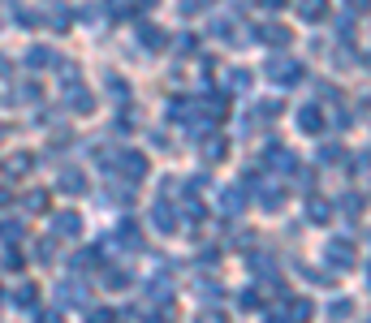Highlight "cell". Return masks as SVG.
Listing matches in <instances>:
<instances>
[{
  "mask_svg": "<svg viewBox=\"0 0 371 323\" xmlns=\"http://www.w3.org/2000/svg\"><path fill=\"white\" fill-rule=\"evenodd\" d=\"M285 0H259V9H281Z\"/></svg>",
  "mask_w": 371,
  "mask_h": 323,
  "instance_id": "31",
  "label": "cell"
},
{
  "mask_svg": "<svg viewBox=\"0 0 371 323\" xmlns=\"http://www.w3.org/2000/svg\"><path fill=\"white\" fill-rule=\"evenodd\" d=\"M306 319H311V302H294V306H289V315H285V323H306Z\"/></svg>",
  "mask_w": 371,
  "mask_h": 323,
  "instance_id": "15",
  "label": "cell"
},
{
  "mask_svg": "<svg viewBox=\"0 0 371 323\" xmlns=\"http://www.w3.org/2000/svg\"><path fill=\"white\" fill-rule=\"evenodd\" d=\"M104 285H108V289H125V285H130V271H108Z\"/></svg>",
  "mask_w": 371,
  "mask_h": 323,
  "instance_id": "21",
  "label": "cell"
},
{
  "mask_svg": "<svg viewBox=\"0 0 371 323\" xmlns=\"http://www.w3.org/2000/svg\"><path fill=\"white\" fill-rule=\"evenodd\" d=\"M216 35L229 39V35H233V18H216Z\"/></svg>",
  "mask_w": 371,
  "mask_h": 323,
  "instance_id": "27",
  "label": "cell"
},
{
  "mask_svg": "<svg viewBox=\"0 0 371 323\" xmlns=\"http://www.w3.org/2000/svg\"><path fill=\"white\" fill-rule=\"evenodd\" d=\"M264 74L272 78V82H298V78H302V65H294L289 56H272V60L264 65Z\"/></svg>",
  "mask_w": 371,
  "mask_h": 323,
  "instance_id": "1",
  "label": "cell"
},
{
  "mask_svg": "<svg viewBox=\"0 0 371 323\" xmlns=\"http://www.w3.org/2000/svg\"><path fill=\"white\" fill-rule=\"evenodd\" d=\"M350 315H354V302H350V298H341V302L328 306V323H346Z\"/></svg>",
  "mask_w": 371,
  "mask_h": 323,
  "instance_id": "13",
  "label": "cell"
},
{
  "mask_svg": "<svg viewBox=\"0 0 371 323\" xmlns=\"http://www.w3.org/2000/svg\"><path fill=\"white\" fill-rule=\"evenodd\" d=\"M87 323H112V311H108V306H91V311H87Z\"/></svg>",
  "mask_w": 371,
  "mask_h": 323,
  "instance_id": "20",
  "label": "cell"
},
{
  "mask_svg": "<svg viewBox=\"0 0 371 323\" xmlns=\"http://www.w3.org/2000/svg\"><path fill=\"white\" fill-rule=\"evenodd\" d=\"M117 237H121V246H130V250H138V246H142V241H138V229H134L130 220L121 224V233H117Z\"/></svg>",
  "mask_w": 371,
  "mask_h": 323,
  "instance_id": "17",
  "label": "cell"
},
{
  "mask_svg": "<svg viewBox=\"0 0 371 323\" xmlns=\"http://www.w3.org/2000/svg\"><path fill=\"white\" fill-rule=\"evenodd\" d=\"M0 138H5V125H0Z\"/></svg>",
  "mask_w": 371,
  "mask_h": 323,
  "instance_id": "33",
  "label": "cell"
},
{
  "mask_svg": "<svg viewBox=\"0 0 371 323\" xmlns=\"http://www.w3.org/2000/svg\"><path fill=\"white\" fill-rule=\"evenodd\" d=\"M259 43H268V47H285V43H289V30H285L281 22H268V26H259Z\"/></svg>",
  "mask_w": 371,
  "mask_h": 323,
  "instance_id": "7",
  "label": "cell"
},
{
  "mask_svg": "<svg viewBox=\"0 0 371 323\" xmlns=\"http://www.w3.org/2000/svg\"><path fill=\"white\" fill-rule=\"evenodd\" d=\"M138 39H142V47H165V43H169V35H165L160 26H142Z\"/></svg>",
  "mask_w": 371,
  "mask_h": 323,
  "instance_id": "11",
  "label": "cell"
},
{
  "mask_svg": "<svg viewBox=\"0 0 371 323\" xmlns=\"http://www.w3.org/2000/svg\"><path fill=\"white\" fill-rule=\"evenodd\" d=\"M177 9H182L186 18H195V13H207V9H212V0H177Z\"/></svg>",
  "mask_w": 371,
  "mask_h": 323,
  "instance_id": "16",
  "label": "cell"
},
{
  "mask_svg": "<svg viewBox=\"0 0 371 323\" xmlns=\"http://www.w3.org/2000/svg\"><path fill=\"white\" fill-rule=\"evenodd\" d=\"M70 108H74V112H91V108H95V104H91V95L78 87V82L70 87Z\"/></svg>",
  "mask_w": 371,
  "mask_h": 323,
  "instance_id": "12",
  "label": "cell"
},
{
  "mask_svg": "<svg viewBox=\"0 0 371 323\" xmlns=\"http://www.w3.org/2000/svg\"><path fill=\"white\" fill-rule=\"evenodd\" d=\"M354 246H350V237H337V241H328V267L332 271H350L354 267Z\"/></svg>",
  "mask_w": 371,
  "mask_h": 323,
  "instance_id": "2",
  "label": "cell"
},
{
  "mask_svg": "<svg viewBox=\"0 0 371 323\" xmlns=\"http://www.w3.org/2000/svg\"><path fill=\"white\" fill-rule=\"evenodd\" d=\"M47 60H52V56H47V47H30V52H26V65H30V69H39V65H47Z\"/></svg>",
  "mask_w": 371,
  "mask_h": 323,
  "instance_id": "19",
  "label": "cell"
},
{
  "mask_svg": "<svg viewBox=\"0 0 371 323\" xmlns=\"http://www.w3.org/2000/svg\"><path fill=\"white\" fill-rule=\"evenodd\" d=\"M30 168V155H18V159H9V177H18V172H26Z\"/></svg>",
  "mask_w": 371,
  "mask_h": 323,
  "instance_id": "26",
  "label": "cell"
},
{
  "mask_svg": "<svg viewBox=\"0 0 371 323\" xmlns=\"http://www.w3.org/2000/svg\"><path fill=\"white\" fill-rule=\"evenodd\" d=\"M121 172L130 177V181H142V177H147V159H142L138 151H125L121 155Z\"/></svg>",
  "mask_w": 371,
  "mask_h": 323,
  "instance_id": "5",
  "label": "cell"
},
{
  "mask_svg": "<svg viewBox=\"0 0 371 323\" xmlns=\"http://www.w3.org/2000/svg\"><path fill=\"white\" fill-rule=\"evenodd\" d=\"M319 159H324V164H332V159H341V147H324V151H319Z\"/></svg>",
  "mask_w": 371,
  "mask_h": 323,
  "instance_id": "29",
  "label": "cell"
},
{
  "mask_svg": "<svg viewBox=\"0 0 371 323\" xmlns=\"http://www.w3.org/2000/svg\"><path fill=\"white\" fill-rule=\"evenodd\" d=\"M43 203H47L43 190H30V194H26V207H30V212H43Z\"/></svg>",
  "mask_w": 371,
  "mask_h": 323,
  "instance_id": "23",
  "label": "cell"
},
{
  "mask_svg": "<svg viewBox=\"0 0 371 323\" xmlns=\"http://www.w3.org/2000/svg\"><path fill=\"white\" fill-rule=\"evenodd\" d=\"M328 13V0H298V18L302 22H319Z\"/></svg>",
  "mask_w": 371,
  "mask_h": 323,
  "instance_id": "8",
  "label": "cell"
},
{
  "mask_svg": "<svg viewBox=\"0 0 371 323\" xmlns=\"http://www.w3.org/2000/svg\"><path fill=\"white\" fill-rule=\"evenodd\" d=\"M220 203H224V212H242V207H237V203H242V194H237V190H224V199H220Z\"/></svg>",
  "mask_w": 371,
  "mask_h": 323,
  "instance_id": "25",
  "label": "cell"
},
{
  "mask_svg": "<svg viewBox=\"0 0 371 323\" xmlns=\"http://www.w3.org/2000/svg\"><path fill=\"white\" fill-rule=\"evenodd\" d=\"M52 233L74 241L78 233H83V216H78V212H56V220H52Z\"/></svg>",
  "mask_w": 371,
  "mask_h": 323,
  "instance_id": "3",
  "label": "cell"
},
{
  "mask_svg": "<svg viewBox=\"0 0 371 323\" xmlns=\"http://www.w3.org/2000/svg\"><path fill=\"white\" fill-rule=\"evenodd\" d=\"M5 74H9V60H5V56H0V78H5Z\"/></svg>",
  "mask_w": 371,
  "mask_h": 323,
  "instance_id": "32",
  "label": "cell"
},
{
  "mask_svg": "<svg viewBox=\"0 0 371 323\" xmlns=\"http://www.w3.org/2000/svg\"><path fill=\"white\" fill-rule=\"evenodd\" d=\"M298 125L306 129V134H319V129H324V112H319L315 104H302L298 108Z\"/></svg>",
  "mask_w": 371,
  "mask_h": 323,
  "instance_id": "4",
  "label": "cell"
},
{
  "mask_svg": "<svg viewBox=\"0 0 371 323\" xmlns=\"http://www.w3.org/2000/svg\"><path fill=\"white\" fill-rule=\"evenodd\" d=\"M151 220H156V229H165V233L177 229V216H173V207H169V203H156V207H151Z\"/></svg>",
  "mask_w": 371,
  "mask_h": 323,
  "instance_id": "10",
  "label": "cell"
},
{
  "mask_svg": "<svg viewBox=\"0 0 371 323\" xmlns=\"http://www.w3.org/2000/svg\"><path fill=\"white\" fill-rule=\"evenodd\" d=\"M367 323H371V319H367Z\"/></svg>",
  "mask_w": 371,
  "mask_h": 323,
  "instance_id": "35",
  "label": "cell"
},
{
  "mask_svg": "<svg viewBox=\"0 0 371 323\" xmlns=\"http://www.w3.org/2000/svg\"><path fill=\"white\" fill-rule=\"evenodd\" d=\"M18 302H22V306H35V289H30V285L18 289Z\"/></svg>",
  "mask_w": 371,
  "mask_h": 323,
  "instance_id": "28",
  "label": "cell"
},
{
  "mask_svg": "<svg viewBox=\"0 0 371 323\" xmlns=\"http://www.w3.org/2000/svg\"><path fill=\"white\" fill-rule=\"evenodd\" d=\"M259 203H264V212H281V207H285V190L281 186H264L259 190Z\"/></svg>",
  "mask_w": 371,
  "mask_h": 323,
  "instance_id": "9",
  "label": "cell"
},
{
  "mask_svg": "<svg viewBox=\"0 0 371 323\" xmlns=\"http://www.w3.org/2000/svg\"><path fill=\"white\" fill-rule=\"evenodd\" d=\"M56 190H61V194H83V190H87V177L78 172V168H65V172L56 177Z\"/></svg>",
  "mask_w": 371,
  "mask_h": 323,
  "instance_id": "6",
  "label": "cell"
},
{
  "mask_svg": "<svg viewBox=\"0 0 371 323\" xmlns=\"http://www.w3.org/2000/svg\"><path fill=\"white\" fill-rule=\"evenodd\" d=\"M341 212H346V216L354 220V216L363 212V199H359V194H346V207H341Z\"/></svg>",
  "mask_w": 371,
  "mask_h": 323,
  "instance_id": "24",
  "label": "cell"
},
{
  "mask_svg": "<svg viewBox=\"0 0 371 323\" xmlns=\"http://www.w3.org/2000/svg\"><path fill=\"white\" fill-rule=\"evenodd\" d=\"M367 276H371V267H367ZM367 285H371V280H367Z\"/></svg>",
  "mask_w": 371,
  "mask_h": 323,
  "instance_id": "34",
  "label": "cell"
},
{
  "mask_svg": "<svg viewBox=\"0 0 371 323\" xmlns=\"http://www.w3.org/2000/svg\"><path fill=\"white\" fill-rule=\"evenodd\" d=\"M195 323H229V315H224V311H199Z\"/></svg>",
  "mask_w": 371,
  "mask_h": 323,
  "instance_id": "22",
  "label": "cell"
},
{
  "mask_svg": "<svg viewBox=\"0 0 371 323\" xmlns=\"http://www.w3.org/2000/svg\"><path fill=\"white\" fill-rule=\"evenodd\" d=\"M203 155L207 159H224V155H229V142H224L220 134H212V142H203Z\"/></svg>",
  "mask_w": 371,
  "mask_h": 323,
  "instance_id": "14",
  "label": "cell"
},
{
  "mask_svg": "<svg viewBox=\"0 0 371 323\" xmlns=\"http://www.w3.org/2000/svg\"><path fill=\"white\" fill-rule=\"evenodd\" d=\"M306 216H311V220H315V224H324V220H328V216H332V207H328V203H324V199H311V212H306Z\"/></svg>",
  "mask_w": 371,
  "mask_h": 323,
  "instance_id": "18",
  "label": "cell"
},
{
  "mask_svg": "<svg viewBox=\"0 0 371 323\" xmlns=\"http://www.w3.org/2000/svg\"><path fill=\"white\" fill-rule=\"evenodd\" d=\"M346 9L350 13H363V9H371V0H346Z\"/></svg>",
  "mask_w": 371,
  "mask_h": 323,
  "instance_id": "30",
  "label": "cell"
}]
</instances>
